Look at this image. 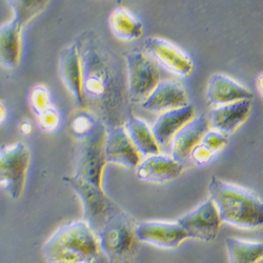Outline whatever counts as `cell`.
I'll return each instance as SVG.
<instances>
[{
  "label": "cell",
  "mask_w": 263,
  "mask_h": 263,
  "mask_svg": "<svg viewBox=\"0 0 263 263\" xmlns=\"http://www.w3.org/2000/svg\"><path fill=\"white\" fill-rule=\"evenodd\" d=\"M126 134L140 155L151 156L160 153L152 128L140 118L130 117L123 125Z\"/></svg>",
  "instance_id": "obj_20"
},
{
  "label": "cell",
  "mask_w": 263,
  "mask_h": 263,
  "mask_svg": "<svg viewBox=\"0 0 263 263\" xmlns=\"http://www.w3.org/2000/svg\"><path fill=\"white\" fill-rule=\"evenodd\" d=\"M100 253L97 235L83 219L59 227L42 248L48 263H96Z\"/></svg>",
  "instance_id": "obj_2"
},
{
  "label": "cell",
  "mask_w": 263,
  "mask_h": 263,
  "mask_svg": "<svg viewBox=\"0 0 263 263\" xmlns=\"http://www.w3.org/2000/svg\"><path fill=\"white\" fill-rule=\"evenodd\" d=\"M226 248L230 263H258L263 260V245L261 241H248L229 237Z\"/></svg>",
  "instance_id": "obj_22"
},
{
  "label": "cell",
  "mask_w": 263,
  "mask_h": 263,
  "mask_svg": "<svg viewBox=\"0 0 263 263\" xmlns=\"http://www.w3.org/2000/svg\"><path fill=\"white\" fill-rule=\"evenodd\" d=\"M23 30L14 19L0 27V67L6 70L19 67L23 55Z\"/></svg>",
  "instance_id": "obj_19"
},
{
  "label": "cell",
  "mask_w": 263,
  "mask_h": 263,
  "mask_svg": "<svg viewBox=\"0 0 263 263\" xmlns=\"http://www.w3.org/2000/svg\"><path fill=\"white\" fill-rule=\"evenodd\" d=\"M31 159V151L23 142L0 149V185H4L13 200H19L24 195Z\"/></svg>",
  "instance_id": "obj_6"
},
{
  "label": "cell",
  "mask_w": 263,
  "mask_h": 263,
  "mask_svg": "<svg viewBox=\"0 0 263 263\" xmlns=\"http://www.w3.org/2000/svg\"><path fill=\"white\" fill-rule=\"evenodd\" d=\"M214 153L202 145L200 142L193 147L189 155V159H191V161L197 166L208 165L214 159Z\"/></svg>",
  "instance_id": "obj_28"
},
{
  "label": "cell",
  "mask_w": 263,
  "mask_h": 263,
  "mask_svg": "<svg viewBox=\"0 0 263 263\" xmlns=\"http://www.w3.org/2000/svg\"><path fill=\"white\" fill-rule=\"evenodd\" d=\"M177 222L183 229L187 238L203 242L214 241L222 224L218 211L210 198L179 218Z\"/></svg>",
  "instance_id": "obj_8"
},
{
  "label": "cell",
  "mask_w": 263,
  "mask_h": 263,
  "mask_svg": "<svg viewBox=\"0 0 263 263\" xmlns=\"http://www.w3.org/2000/svg\"><path fill=\"white\" fill-rule=\"evenodd\" d=\"M127 69L129 100L141 103L160 79V72L155 60L143 51L134 49L123 54Z\"/></svg>",
  "instance_id": "obj_7"
},
{
  "label": "cell",
  "mask_w": 263,
  "mask_h": 263,
  "mask_svg": "<svg viewBox=\"0 0 263 263\" xmlns=\"http://www.w3.org/2000/svg\"><path fill=\"white\" fill-rule=\"evenodd\" d=\"M97 121L86 113H80L75 116L71 122L72 133L79 139L86 136L94 128Z\"/></svg>",
  "instance_id": "obj_26"
},
{
  "label": "cell",
  "mask_w": 263,
  "mask_h": 263,
  "mask_svg": "<svg viewBox=\"0 0 263 263\" xmlns=\"http://www.w3.org/2000/svg\"><path fill=\"white\" fill-rule=\"evenodd\" d=\"M252 112V100H239L217 105L206 116L210 128L229 136L242 125Z\"/></svg>",
  "instance_id": "obj_12"
},
{
  "label": "cell",
  "mask_w": 263,
  "mask_h": 263,
  "mask_svg": "<svg viewBox=\"0 0 263 263\" xmlns=\"http://www.w3.org/2000/svg\"><path fill=\"white\" fill-rule=\"evenodd\" d=\"M229 142V138L227 135L220 133V132L210 128L202 139L200 140V143L204 145L206 148H209L211 152H213L216 155L218 152H220Z\"/></svg>",
  "instance_id": "obj_27"
},
{
  "label": "cell",
  "mask_w": 263,
  "mask_h": 263,
  "mask_svg": "<svg viewBox=\"0 0 263 263\" xmlns=\"http://www.w3.org/2000/svg\"><path fill=\"white\" fill-rule=\"evenodd\" d=\"M194 117L195 108L192 104H186L162 112L154 125L151 127L158 145L165 146L168 144L175 134Z\"/></svg>",
  "instance_id": "obj_18"
},
{
  "label": "cell",
  "mask_w": 263,
  "mask_h": 263,
  "mask_svg": "<svg viewBox=\"0 0 263 263\" xmlns=\"http://www.w3.org/2000/svg\"><path fill=\"white\" fill-rule=\"evenodd\" d=\"M189 104V97L184 86L176 80H160L148 96L140 103L148 112H165Z\"/></svg>",
  "instance_id": "obj_13"
},
{
  "label": "cell",
  "mask_w": 263,
  "mask_h": 263,
  "mask_svg": "<svg viewBox=\"0 0 263 263\" xmlns=\"http://www.w3.org/2000/svg\"><path fill=\"white\" fill-rule=\"evenodd\" d=\"M36 118L38 126L43 132H47V133H52V132L56 130L59 127L61 121L60 113L54 105H51L45 111L36 115Z\"/></svg>",
  "instance_id": "obj_25"
},
{
  "label": "cell",
  "mask_w": 263,
  "mask_h": 263,
  "mask_svg": "<svg viewBox=\"0 0 263 263\" xmlns=\"http://www.w3.org/2000/svg\"><path fill=\"white\" fill-rule=\"evenodd\" d=\"M144 47L146 52L157 60L161 65L179 77H189L194 71V62L192 58L173 42L159 38L148 37Z\"/></svg>",
  "instance_id": "obj_9"
},
{
  "label": "cell",
  "mask_w": 263,
  "mask_h": 263,
  "mask_svg": "<svg viewBox=\"0 0 263 263\" xmlns=\"http://www.w3.org/2000/svg\"><path fill=\"white\" fill-rule=\"evenodd\" d=\"M135 219L121 209L108 217L96 233L100 252L109 263H132L140 252Z\"/></svg>",
  "instance_id": "obj_3"
},
{
  "label": "cell",
  "mask_w": 263,
  "mask_h": 263,
  "mask_svg": "<svg viewBox=\"0 0 263 263\" xmlns=\"http://www.w3.org/2000/svg\"><path fill=\"white\" fill-rule=\"evenodd\" d=\"M29 103L35 115H38L42 111L53 105L51 92L48 86L43 84H37L33 86L29 93Z\"/></svg>",
  "instance_id": "obj_24"
},
{
  "label": "cell",
  "mask_w": 263,
  "mask_h": 263,
  "mask_svg": "<svg viewBox=\"0 0 263 263\" xmlns=\"http://www.w3.org/2000/svg\"><path fill=\"white\" fill-rule=\"evenodd\" d=\"M63 181L79 197L83 210V220L95 233L100 230L109 216L120 210L102 186L95 185L74 175L64 177Z\"/></svg>",
  "instance_id": "obj_4"
},
{
  "label": "cell",
  "mask_w": 263,
  "mask_h": 263,
  "mask_svg": "<svg viewBox=\"0 0 263 263\" xmlns=\"http://www.w3.org/2000/svg\"><path fill=\"white\" fill-rule=\"evenodd\" d=\"M59 76L61 81L73 96L79 107H85V99L82 90V63L77 45H71L63 49L59 55Z\"/></svg>",
  "instance_id": "obj_14"
},
{
  "label": "cell",
  "mask_w": 263,
  "mask_h": 263,
  "mask_svg": "<svg viewBox=\"0 0 263 263\" xmlns=\"http://www.w3.org/2000/svg\"><path fill=\"white\" fill-rule=\"evenodd\" d=\"M136 235L141 243L160 249L178 248L187 236L177 221L151 220L137 222Z\"/></svg>",
  "instance_id": "obj_10"
},
{
  "label": "cell",
  "mask_w": 263,
  "mask_h": 263,
  "mask_svg": "<svg viewBox=\"0 0 263 263\" xmlns=\"http://www.w3.org/2000/svg\"><path fill=\"white\" fill-rule=\"evenodd\" d=\"M9 118V108L7 104L0 100V125L4 124Z\"/></svg>",
  "instance_id": "obj_30"
},
{
  "label": "cell",
  "mask_w": 263,
  "mask_h": 263,
  "mask_svg": "<svg viewBox=\"0 0 263 263\" xmlns=\"http://www.w3.org/2000/svg\"><path fill=\"white\" fill-rule=\"evenodd\" d=\"M105 135L104 125L97 121L90 133L80 138L74 174V176L98 186H102V176L107 163L104 154Z\"/></svg>",
  "instance_id": "obj_5"
},
{
  "label": "cell",
  "mask_w": 263,
  "mask_h": 263,
  "mask_svg": "<svg viewBox=\"0 0 263 263\" xmlns=\"http://www.w3.org/2000/svg\"><path fill=\"white\" fill-rule=\"evenodd\" d=\"M6 2L13 10V19L25 28L47 9L51 0H6Z\"/></svg>",
  "instance_id": "obj_23"
},
{
  "label": "cell",
  "mask_w": 263,
  "mask_h": 263,
  "mask_svg": "<svg viewBox=\"0 0 263 263\" xmlns=\"http://www.w3.org/2000/svg\"><path fill=\"white\" fill-rule=\"evenodd\" d=\"M208 102L214 106L239 100H252L253 94L245 85L240 84L226 74H213L206 85Z\"/></svg>",
  "instance_id": "obj_16"
},
{
  "label": "cell",
  "mask_w": 263,
  "mask_h": 263,
  "mask_svg": "<svg viewBox=\"0 0 263 263\" xmlns=\"http://www.w3.org/2000/svg\"><path fill=\"white\" fill-rule=\"evenodd\" d=\"M108 21L113 34L120 40L133 41L143 35L142 23L125 8L115 9L109 15Z\"/></svg>",
  "instance_id": "obj_21"
},
{
  "label": "cell",
  "mask_w": 263,
  "mask_h": 263,
  "mask_svg": "<svg viewBox=\"0 0 263 263\" xmlns=\"http://www.w3.org/2000/svg\"><path fill=\"white\" fill-rule=\"evenodd\" d=\"M135 170L139 180L162 184L177 179L183 172V165L172 156L158 153L155 155L146 156Z\"/></svg>",
  "instance_id": "obj_15"
},
{
  "label": "cell",
  "mask_w": 263,
  "mask_h": 263,
  "mask_svg": "<svg viewBox=\"0 0 263 263\" xmlns=\"http://www.w3.org/2000/svg\"><path fill=\"white\" fill-rule=\"evenodd\" d=\"M18 129H19L21 135L30 136V135L33 134L35 127H34V124H33V122L31 120L23 119L18 124Z\"/></svg>",
  "instance_id": "obj_29"
},
{
  "label": "cell",
  "mask_w": 263,
  "mask_h": 263,
  "mask_svg": "<svg viewBox=\"0 0 263 263\" xmlns=\"http://www.w3.org/2000/svg\"><path fill=\"white\" fill-rule=\"evenodd\" d=\"M258 263H263V260H261V261H259Z\"/></svg>",
  "instance_id": "obj_32"
},
{
  "label": "cell",
  "mask_w": 263,
  "mask_h": 263,
  "mask_svg": "<svg viewBox=\"0 0 263 263\" xmlns=\"http://www.w3.org/2000/svg\"><path fill=\"white\" fill-rule=\"evenodd\" d=\"M104 154L107 163L126 168H136L140 163V154L128 138L124 126H115L106 132Z\"/></svg>",
  "instance_id": "obj_11"
},
{
  "label": "cell",
  "mask_w": 263,
  "mask_h": 263,
  "mask_svg": "<svg viewBox=\"0 0 263 263\" xmlns=\"http://www.w3.org/2000/svg\"><path fill=\"white\" fill-rule=\"evenodd\" d=\"M209 194L222 222L243 230L262 227L263 203L255 192L213 176Z\"/></svg>",
  "instance_id": "obj_1"
},
{
  "label": "cell",
  "mask_w": 263,
  "mask_h": 263,
  "mask_svg": "<svg viewBox=\"0 0 263 263\" xmlns=\"http://www.w3.org/2000/svg\"><path fill=\"white\" fill-rule=\"evenodd\" d=\"M256 82L258 83V90H259V93L262 94V73L259 74L258 78H256Z\"/></svg>",
  "instance_id": "obj_31"
},
{
  "label": "cell",
  "mask_w": 263,
  "mask_h": 263,
  "mask_svg": "<svg viewBox=\"0 0 263 263\" xmlns=\"http://www.w3.org/2000/svg\"><path fill=\"white\" fill-rule=\"evenodd\" d=\"M210 129L205 115L201 114L192 118L185 123L172 139V157L182 163L189 158L191 151L198 144Z\"/></svg>",
  "instance_id": "obj_17"
}]
</instances>
